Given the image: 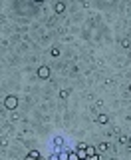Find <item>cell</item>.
<instances>
[{
  "label": "cell",
  "mask_w": 131,
  "mask_h": 160,
  "mask_svg": "<svg viewBox=\"0 0 131 160\" xmlns=\"http://www.w3.org/2000/svg\"><path fill=\"white\" fill-rule=\"evenodd\" d=\"M54 10H56L58 14H62V12L66 10V4H64V2H56V6H54Z\"/></svg>",
  "instance_id": "cell-5"
},
{
  "label": "cell",
  "mask_w": 131,
  "mask_h": 160,
  "mask_svg": "<svg viewBox=\"0 0 131 160\" xmlns=\"http://www.w3.org/2000/svg\"><path fill=\"white\" fill-rule=\"evenodd\" d=\"M38 78H42V80H46V78H50V68H48L46 64L38 68Z\"/></svg>",
  "instance_id": "cell-2"
},
{
  "label": "cell",
  "mask_w": 131,
  "mask_h": 160,
  "mask_svg": "<svg viewBox=\"0 0 131 160\" xmlns=\"http://www.w3.org/2000/svg\"><path fill=\"white\" fill-rule=\"evenodd\" d=\"M30 154H32L34 158H40V152H38V150H32V152H30Z\"/></svg>",
  "instance_id": "cell-10"
},
{
  "label": "cell",
  "mask_w": 131,
  "mask_h": 160,
  "mask_svg": "<svg viewBox=\"0 0 131 160\" xmlns=\"http://www.w3.org/2000/svg\"><path fill=\"white\" fill-rule=\"evenodd\" d=\"M107 122H109V116L103 114V112H99L97 114V124H107Z\"/></svg>",
  "instance_id": "cell-3"
},
{
  "label": "cell",
  "mask_w": 131,
  "mask_h": 160,
  "mask_svg": "<svg viewBox=\"0 0 131 160\" xmlns=\"http://www.w3.org/2000/svg\"><path fill=\"white\" fill-rule=\"evenodd\" d=\"M68 160H80L75 152H68Z\"/></svg>",
  "instance_id": "cell-7"
},
{
  "label": "cell",
  "mask_w": 131,
  "mask_h": 160,
  "mask_svg": "<svg viewBox=\"0 0 131 160\" xmlns=\"http://www.w3.org/2000/svg\"><path fill=\"white\" fill-rule=\"evenodd\" d=\"M52 56H60V48H52Z\"/></svg>",
  "instance_id": "cell-9"
},
{
  "label": "cell",
  "mask_w": 131,
  "mask_h": 160,
  "mask_svg": "<svg viewBox=\"0 0 131 160\" xmlns=\"http://www.w3.org/2000/svg\"><path fill=\"white\" fill-rule=\"evenodd\" d=\"M85 152H88V158H91V156H95V154H97V150H95V148H94V146H85Z\"/></svg>",
  "instance_id": "cell-4"
},
{
  "label": "cell",
  "mask_w": 131,
  "mask_h": 160,
  "mask_svg": "<svg viewBox=\"0 0 131 160\" xmlns=\"http://www.w3.org/2000/svg\"><path fill=\"white\" fill-rule=\"evenodd\" d=\"M24 160H40V158H34L32 154H28V156H26V158H24Z\"/></svg>",
  "instance_id": "cell-13"
},
{
  "label": "cell",
  "mask_w": 131,
  "mask_h": 160,
  "mask_svg": "<svg viewBox=\"0 0 131 160\" xmlns=\"http://www.w3.org/2000/svg\"><path fill=\"white\" fill-rule=\"evenodd\" d=\"M88 160H101V156H99V152L95 156H91V158H88Z\"/></svg>",
  "instance_id": "cell-12"
},
{
  "label": "cell",
  "mask_w": 131,
  "mask_h": 160,
  "mask_svg": "<svg viewBox=\"0 0 131 160\" xmlns=\"http://www.w3.org/2000/svg\"><path fill=\"white\" fill-rule=\"evenodd\" d=\"M84 160H88V158H84Z\"/></svg>",
  "instance_id": "cell-15"
},
{
  "label": "cell",
  "mask_w": 131,
  "mask_h": 160,
  "mask_svg": "<svg viewBox=\"0 0 131 160\" xmlns=\"http://www.w3.org/2000/svg\"><path fill=\"white\" fill-rule=\"evenodd\" d=\"M129 90H131V86H129Z\"/></svg>",
  "instance_id": "cell-14"
},
{
  "label": "cell",
  "mask_w": 131,
  "mask_h": 160,
  "mask_svg": "<svg viewBox=\"0 0 131 160\" xmlns=\"http://www.w3.org/2000/svg\"><path fill=\"white\" fill-rule=\"evenodd\" d=\"M4 108L6 110H16V108H18V96L8 94V96L4 98Z\"/></svg>",
  "instance_id": "cell-1"
},
{
  "label": "cell",
  "mask_w": 131,
  "mask_h": 160,
  "mask_svg": "<svg viewBox=\"0 0 131 160\" xmlns=\"http://www.w3.org/2000/svg\"><path fill=\"white\" fill-rule=\"evenodd\" d=\"M107 148H109V144H107V142H101V144L97 146V150H99V152H107Z\"/></svg>",
  "instance_id": "cell-6"
},
{
  "label": "cell",
  "mask_w": 131,
  "mask_h": 160,
  "mask_svg": "<svg viewBox=\"0 0 131 160\" xmlns=\"http://www.w3.org/2000/svg\"><path fill=\"white\" fill-rule=\"evenodd\" d=\"M68 94H70L68 90H60V98H68Z\"/></svg>",
  "instance_id": "cell-8"
},
{
  "label": "cell",
  "mask_w": 131,
  "mask_h": 160,
  "mask_svg": "<svg viewBox=\"0 0 131 160\" xmlns=\"http://www.w3.org/2000/svg\"><path fill=\"white\" fill-rule=\"evenodd\" d=\"M48 160H60V154H52V156H50Z\"/></svg>",
  "instance_id": "cell-11"
}]
</instances>
